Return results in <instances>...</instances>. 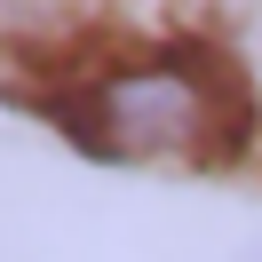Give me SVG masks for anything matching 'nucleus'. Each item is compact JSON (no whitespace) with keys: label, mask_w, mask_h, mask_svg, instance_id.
<instances>
[{"label":"nucleus","mask_w":262,"mask_h":262,"mask_svg":"<svg viewBox=\"0 0 262 262\" xmlns=\"http://www.w3.org/2000/svg\"><path fill=\"white\" fill-rule=\"evenodd\" d=\"M246 262H262V254H246Z\"/></svg>","instance_id":"obj_3"},{"label":"nucleus","mask_w":262,"mask_h":262,"mask_svg":"<svg viewBox=\"0 0 262 262\" xmlns=\"http://www.w3.org/2000/svg\"><path fill=\"white\" fill-rule=\"evenodd\" d=\"M56 112L96 159H119V167H214L254 127L246 80L199 40L112 56L88 80H72Z\"/></svg>","instance_id":"obj_1"},{"label":"nucleus","mask_w":262,"mask_h":262,"mask_svg":"<svg viewBox=\"0 0 262 262\" xmlns=\"http://www.w3.org/2000/svg\"><path fill=\"white\" fill-rule=\"evenodd\" d=\"M112 0H0V48L8 56H80Z\"/></svg>","instance_id":"obj_2"}]
</instances>
